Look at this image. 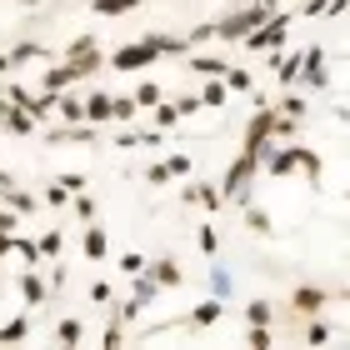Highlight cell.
Listing matches in <instances>:
<instances>
[{
	"mask_svg": "<svg viewBox=\"0 0 350 350\" xmlns=\"http://www.w3.org/2000/svg\"><path fill=\"white\" fill-rule=\"evenodd\" d=\"M185 60L190 55V40L185 36H161V30H150V36H140L131 45H120V51H110L105 55V70H116V75H140V70H150L155 60Z\"/></svg>",
	"mask_w": 350,
	"mask_h": 350,
	"instance_id": "cell-1",
	"label": "cell"
},
{
	"mask_svg": "<svg viewBox=\"0 0 350 350\" xmlns=\"http://www.w3.org/2000/svg\"><path fill=\"white\" fill-rule=\"evenodd\" d=\"M265 175H270V180H291V175H306V185H310V190H321L325 161H321V150H310V146H300V140H291V146H280V150H270V155H265Z\"/></svg>",
	"mask_w": 350,
	"mask_h": 350,
	"instance_id": "cell-2",
	"label": "cell"
},
{
	"mask_svg": "<svg viewBox=\"0 0 350 350\" xmlns=\"http://www.w3.org/2000/svg\"><path fill=\"white\" fill-rule=\"evenodd\" d=\"M270 15H275V0H250V5H241V10H230V15L215 21V40L220 45H241L256 25L270 21Z\"/></svg>",
	"mask_w": 350,
	"mask_h": 350,
	"instance_id": "cell-3",
	"label": "cell"
},
{
	"mask_svg": "<svg viewBox=\"0 0 350 350\" xmlns=\"http://www.w3.org/2000/svg\"><path fill=\"white\" fill-rule=\"evenodd\" d=\"M256 175H260V155L256 150H241V155H235V161L226 165V175H220V196H226L230 205H245L250 200V180H256Z\"/></svg>",
	"mask_w": 350,
	"mask_h": 350,
	"instance_id": "cell-4",
	"label": "cell"
},
{
	"mask_svg": "<svg viewBox=\"0 0 350 350\" xmlns=\"http://www.w3.org/2000/svg\"><path fill=\"white\" fill-rule=\"evenodd\" d=\"M270 131H275V105L260 100V105H256V116L245 120V135H241V150H256V155H260V165H265V155L275 150V135H270Z\"/></svg>",
	"mask_w": 350,
	"mask_h": 350,
	"instance_id": "cell-5",
	"label": "cell"
},
{
	"mask_svg": "<svg viewBox=\"0 0 350 350\" xmlns=\"http://www.w3.org/2000/svg\"><path fill=\"white\" fill-rule=\"evenodd\" d=\"M291 21H295V15L275 10V15H270V21H265V25H256V30H250V36H245L241 45H245L250 55H275L280 45L291 40Z\"/></svg>",
	"mask_w": 350,
	"mask_h": 350,
	"instance_id": "cell-6",
	"label": "cell"
},
{
	"mask_svg": "<svg viewBox=\"0 0 350 350\" xmlns=\"http://www.w3.org/2000/svg\"><path fill=\"white\" fill-rule=\"evenodd\" d=\"M330 300H336V291H325V285H291V310L295 315H321Z\"/></svg>",
	"mask_w": 350,
	"mask_h": 350,
	"instance_id": "cell-7",
	"label": "cell"
},
{
	"mask_svg": "<svg viewBox=\"0 0 350 350\" xmlns=\"http://www.w3.org/2000/svg\"><path fill=\"white\" fill-rule=\"evenodd\" d=\"M306 90H325V45H306V55H300V75H295Z\"/></svg>",
	"mask_w": 350,
	"mask_h": 350,
	"instance_id": "cell-8",
	"label": "cell"
},
{
	"mask_svg": "<svg viewBox=\"0 0 350 350\" xmlns=\"http://www.w3.org/2000/svg\"><path fill=\"white\" fill-rule=\"evenodd\" d=\"M0 131H10V135H21V140H30V135H36L40 131V120L36 116H30V110L25 105H0Z\"/></svg>",
	"mask_w": 350,
	"mask_h": 350,
	"instance_id": "cell-9",
	"label": "cell"
},
{
	"mask_svg": "<svg viewBox=\"0 0 350 350\" xmlns=\"http://www.w3.org/2000/svg\"><path fill=\"white\" fill-rule=\"evenodd\" d=\"M180 200H185V205H200L205 215H220V211H226V196H220V185H211V180L185 185V190H180Z\"/></svg>",
	"mask_w": 350,
	"mask_h": 350,
	"instance_id": "cell-10",
	"label": "cell"
},
{
	"mask_svg": "<svg viewBox=\"0 0 350 350\" xmlns=\"http://www.w3.org/2000/svg\"><path fill=\"white\" fill-rule=\"evenodd\" d=\"M146 275L161 285V291H180L185 285V270H180V260L175 256H161V260H146Z\"/></svg>",
	"mask_w": 350,
	"mask_h": 350,
	"instance_id": "cell-11",
	"label": "cell"
},
{
	"mask_svg": "<svg viewBox=\"0 0 350 350\" xmlns=\"http://www.w3.org/2000/svg\"><path fill=\"white\" fill-rule=\"evenodd\" d=\"M15 291H21V300H25V310H36V306H45V295H51V280L45 275H36V270H21V280H15Z\"/></svg>",
	"mask_w": 350,
	"mask_h": 350,
	"instance_id": "cell-12",
	"label": "cell"
},
{
	"mask_svg": "<svg viewBox=\"0 0 350 350\" xmlns=\"http://www.w3.org/2000/svg\"><path fill=\"white\" fill-rule=\"evenodd\" d=\"M51 146H95L100 140V125H60V131H45Z\"/></svg>",
	"mask_w": 350,
	"mask_h": 350,
	"instance_id": "cell-13",
	"label": "cell"
},
{
	"mask_svg": "<svg viewBox=\"0 0 350 350\" xmlns=\"http://www.w3.org/2000/svg\"><path fill=\"white\" fill-rule=\"evenodd\" d=\"M81 256H85L90 265H100V260L110 256V235H105L100 220H90V226H85V235H81Z\"/></svg>",
	"mask_w": 350,
	"mask_h": 350,
	"instance_id": "cell-14",
	"label": "cell"
},
{
	"mask_svg": "<svg viewBox=\"0 0 350 350\" xmlns=\"http://www.w3.org/2000/svg\"><path fill=\"white\" fill-rule=\"evenodd\" d=\"M51 60H55V51H51V45L21 40V45L10 51V70H21V66H51Z\"/></svg>",
	"mask_w": 350,
	"mask_h": 350,
	"instance_id": "cell-15",
	"label": "cell"
},
{
	"mask_svg": "<svg viewBox=\"0 0 350 350\" xmlns=\"http://www.w3.org/2000/svg\"><path fill=\"white\" fill-rule=\"evenodd\" d=\"M85 125H110V90L105 85L85 90Z\"/></svg>",
	"mask_w": 350,
	"mask_h": 350,
	"instance_id": "cell-16",
	"label": "cell"
},
{
	"mask_svg": "<svg viewBox=\"0 0 350 350\" xmlns=\"http://www.w3.org/2000/svg\"><path fill=\"white\" fill-rule=\"evenodd\" d=\"M55 116L66 120V125H85V95L60 90V95H55Z\"/></svg>",
	"mask_w": 350,
	"mask_h": 350,
	"instance_id": "cell-17",
	"label": "cell"
},
{
	"mask_svg": "<svg viewBox=\"0 0 350 350\" xmlns=\"http://www.w3.org/2000/svg\"><path fill=\"white\" fill-rule=\"evenodd\" d=\"M185 70L205 81V75H226V70H230V60H226V55H185Z\"/></svg>",
	"mask_w": 350,
	"mask_h": 350,
	"instance_id": "cell-18",
	"label": "cell"
},
{
	"mask_svg": "<svg viewBox=\"0 0 350 350\" xmlns=\"http://www.w3.org/2000/svg\"><path fill=\"white\" fill-rule=\"evenodd\" d=\"M25 340H30V310L10 315V321L0 325V345H25Z\"/></svg>",
	"mask_w": 350,
	"mask_h": 350,
	"instance_id": "cell-19",
	"label": "cell"
},
{
	"mask_svg": "<svg viewBox=\"0 0 350 350\" xmlns=\"http://www.w3.org/2000/svg\"><path fill=\"white\" fill-rule=\"evenodd\" d=\"M51 340H55V345H81V340H85V321H75V315H60Z\"/></svg>",
	"mask_w": 350,
	"mask_h": 350,
	"instance_id": "cell-20",
	"label": "cell"
},
{
	"mask_svg": "<svg viewBox=\"0 0 350 350\" xmlns=\"http://www.w3.org/2000/svg\"><path fill=\"white\" fill-rule=\"evenodd\" d=\"M0 205H10L15 215H36V211H40V200L30 196V190H21V185H10L5 196H0Z\"/></svg>",
	"mask_w": 350,
	"mask_h": 350,
	"instance_id": "cell-21",
	"label": "cell"
},
{
	"mask_svg": "<svg viewBox=\"0 0 350 350\" xmlns=\"http://www.w3.org/2000/svg\"><path fill=\"white\" fill-rule=\"evenodd\" d=\"M220 315H226V300H215V295H211V300H200V306L190 310V325H196V330H205V325H215Z\"/></svg>",
	"mask_w": 350,
	"mask_h": 350,
	"instance_id": "cell-22",
	"label": "cell"
},
{
	"mask_svg": "<svg viewBox=\"0 0 350 350\" xmlns=\"http://www.w3.org/2000/svg\"><path fill=\"white\" fill-rule=\"evenodd\" d=\"M226 100H230L226 81H220V75H205V85H200V105H205V110H220Z\"/></svg>",
	"mask_w": 350,
	"mask_h": 350,
	"instance_id": "cell-23",
	"label": "cell"
},
{
	"mask_svg": "<svg viewBox=\"0 0 350 350\" xmlns=\"http://www.w3.org/2000/svg\"><path fill=\"white\" fill-rule=\"evenodd\" d=\"M300 340H306V345H330V340H336V330H330L321 315H306V330H300Z\"/></svg>",
	"mask_w": 350,
	"mask_h": 350,
	"instance_id": "cell-24",
	"label": "cell"
},
{
	"mask_svg": "<svg viewBox=\"0 0 350 350\" xmlns=\"http://www.w3.org/2000/svg\"><path fill=\"white\" fill-rule=\"evenodd\" d=\"M70 215L81 220V226H90V220L100 215V200H95L90 190H81V196H70Z\"/></svg>",
	"mask_w": 350,
	"mask_h": 350,
	"instance_id": "cell-25",
	"label": "cell"
},
{
	"mask_svg": "<svg viewBox=\"0 0 350 350\" xmlns=\"http://www.w3.org/2000/svg\"><path fill=\"white\" fill-rule=\"evenodd\" d=\"M220 81H226V90H230V95H250V90H256V75H250L245 66H230L226 75H220Z\"/></svg>",
	"mask_w": 350,
	"mask_h": 350,
	"instance_id": "cell-26",
	"label": "cell"
},
{
	"mask_svg": "<svg viewBox=\"0 0 350 350\" xmlns=\"http://www.w3.org/2000/svg\"><path fill=\"white\" fill-rule=\"evenodd\" d=\"M135 116H140L135 95H110V125H125V120H135Z\"/></svg>",
	"mask_w": 350,
	"mask_h": 350,
	"instance_id": "cell-27",
	"label": "cell"
},
{
	"mask_svg": "<svg viewBox=\"0 0 350 350\" xmlns=\"http://www.w3.org/2000/svg\"><path fill=\"white\" fill-rule=\"evenodd\" d=\"M135 5H140V0H90V10L105 15V21H120V15H131Z\"/></svg>",
	"mask_w": 350,
	"mask_h": 350,
	"instance_id": "cell-28",
	"label": "cell"
},
{
	"mask_svg": "<svg viewBox=\"0 0 350 350\" xmlns=\"http://www.w3.org/2000/svg\"><path fill=\"white\" fill-rule=\"evenodd\" d=\"M196 245H200V256H205V260H215V256H220V230L211 226V220H205V226L196 230Z\"/></svg>",
	"mask_w": 350,
	"mask_h": 350,
	"instance_id": "cell-29",
	"label": "cell"
},
{
	"mask_svg": "<svg viewBox=\"0 0 350 350\" xmlns=\"http://www.w3.org/2000/svg\"><path fill=\"white\" fill-rule=\"evenodd\" d=\"M131 95H135V105H140V110H155V105H161V100H165V90H161V85H155V81H140V85H135Z\"/></svg>",
	"mask_w": 350,
	"mask_h": 350,
	"instance_id": "cell-30",
	"label": "cell"
},
{
	"mask_svg": "<svg viewBox=\"0 0 350 350\" xmlns=\"http://www.w3.org/2000/svg\"><path fill=\"white\" fill-rule=\"evenodd\" d=\"M150 120H155V131H175V125H180V110H175V100H161L150 110Z\"/></svg>",
	"mask_w": 350,
	"mask_h": 350,
	"instance_id": "cell-31",
	"label": "cell"
},
{
	"mask_svg": "<svg viewBox=\"0 0 350 350\" xmlns=\"http://www.w3.org/2000/svg\"><path fill=\"white\" fill-rule=\"evenodd\" d=\"M241 211H245V226H250V230H256V235H275V226H270V215L260 211V205H250V200H245V205H241Z\"/></svg>",
	"mask_w": 350,
	"mask_h": 350,
	"instance_id": "cell-32",
	"label": "cell"
},
{
	"mask_svg": "<svg viewBox=\"0 0 350 350\" xmlns=\"http://www.w3.org/2000/svg\"><path fill=\"white\" fill-rule=\"evenodd\" d=\"M211 295H215V300H230V295H235V280H230V270H226V265H215V270H211Z\"/></svg>",
	"mask_w": 350,
	"mask_h": 350,
	"instance_id": "cell-33",
	"label": "cell"
},
{
	"mask_svg": "<svg viewBox=\"0 0 350 350\" xmlns=\"http://www.w3.org/2000/svg\"><path fill=\"white\" fill-rule=\"evenodd\" d=\"M161 135L165 131H125V135H116V146H146L150 150V146H161Z\"/></svg>",
	"mask_w": 350,
	"mask_h": 350,
	"instance_id": "cell-34",
	"label": "cell"
},
{
	"mask_svg": "<svg viewBox=\"0 0 350 350\" xmlns=\"http://www.w3.org/2000/svg\"><path fill=\"white\" fill-rule=\"evenodd\" d=\"M245 321H250V325H270V321H275V310H270V300H265V295L245 306Z\"/></svg>",
	"mask_w": 350,
	"mask_h": 350,
	"instance_id": "cell-35",
	"label": "cell"
},
{
	"mask_svg": "<svg viewBox=\"0 0 350 350\" xmlns=\"http://www.w3.org/2000/svg\"><path fill=\"white\" fill-rule=\"evenodd\" d=\"M165 170H170V180H185V175L196 170V161H190L185 150H175V155H165Z\"/></svg>",
	"mask_w": 350,
	"mask_h": 350,
	"instance_id": "cell-36",
	"label": "cell"
},
{
	"mask_svg": "<svg viewBox=\"0 0 350 350\" xmlns=\"http://www.w3.org/2000/svg\"><path fill=\"white\" fill-rule=\"evenodd\" d=\"M90 51H100V40L85 30V36H75V40L66 45V60H81V55H90Z\"/></svg>",
	"mask_w": 350,
	"mask_h": 350,
	"instance_id": "cell-37",
	"label": "cell"
},
{
	"mask_svg": "<svg viewBox=\"0 0 350 350\" xmlns=\"http://www.w3.org/2000/svg\"><path fill=\"white\" fill-rule=\"evenodd\" d=\"M245 345L250 350H270V345H275V330H270V325H250L245 330Z\"/></svg>",
	"mask_w": 350,
	"mask_h": 350,
	"instance_id": "cell-38",
	"label": "cell"
},
{
	"mask_svg": "<svg viewBox=\"0 0 350 350\" xmlns=\"http://www.w3.org/2000/svg\"><path fill=\"white\" fill-rule=\"evenodd\" d=\"M36 245H40V256H51V260H55L60 250H66V230H45Z\"/></svg>",
	"mask_w": 350,
	"mask_h": 350,
	"instance_id": "cell-39",
	"label": "cell"
},
{
	"mask_svg": "<svg viewBox=\"0 0 350 350\" xmlns=\"http://www.w3.org/2000/svg\"><path fill=\"white\" fill-rule=\"evenodd\" d=\"M275 110H280V116L306 120V95H295V90H291V95H280V105H275Z\"/></svg>",
	"mask_w": 350,
	"mask_h": 350,
	"instance_id": "cell-40",
	"label": "cell"
},
{
	"mask_svg": "<svg viewBox=\"0 0 350 350\" xmlns=\"http://www.w3.org/2000/svg\"><path fill=\"white\" fill-rule=\"evenodd\" d=\"M270 135H275V140H295V135H300V120H295V116H280V110H275V131H270Z\"/></svg>",
	"mask_w": 350,
	"mask_h": 350,
	"instance_id": "cell-41",
	"label": "cell"
},
{
	"mask_svg": "<svg viewBox=\"0 0 350 350\" xmlns=\"http://www.w3.org/2000/svg\"><path fill=\"white\" fill-rule=\"evenodd\" d=\"M40 205H51V211H66V205H70V190L60 185V180H55V185H45V200H40Z\"/></svg>",
	"mask_w": 350,
	"mask_h": 350,
	"instance_id": "cell-42",
	"label": "cell"
},
{
	"mask_svg": "<svg viewBox=\"0 0 350 350\" xmlns=\"http://www.w3.org/2000/svg\"><path fill=\"white\" fill-rule=\"evenodd\" d=\"M125 340H131V336H125V321H116V325H110L105 336H100V350H120Z\"/></svg>",
	"mask_w": 350,
	"mask_h": 350,
	"instance_id": "cell-43",
	"label": "cell"
},
{
	"mask_svg": "<svg viewBox=\"0 0 350 350\" xmlns=\"http://www.w3.org/2000/svg\"><path fill=\"white\" fill-rule=\"evenodd\" d=\"M15 256H21L25 265H36V260H40V245H36V241H25V235H15Z\"/></svg>",
	"mask_w": 350,
	"mask_h": 350,
	"instance_id": "cell-44",
	"label": "cell"
},
{
	"mask_svg": "<svg viewBox=\"0 0 350 350\" xmlns=\"http://www.w3.org/2000/svg\"><path fill=\"white\" fill-rule=\"evenodd\" d=\"M85 295H90V306H110V295H116V285H105V280H95V285H90V291H85Z\"/></svg>",
	"mask_w": 350,
	"mask_h": 350,
	"instance_id": "cell-45",
	"label": "cell"
},
{
	"mask_svg": "<svg viewBox=\"0 0 350 350\" xmlns=\"http://www.w3.org/2000/svg\"><path fill=\"white\" fill-rule=\"evenodd\" d=\"M185 40H190V45H205V40H215V21H205V25H196V30H185Z\"/></svg>",
	"mask_w": 350,
	"mask_h": 350,
	"instance_id": "cell-46",
	"label": "cell"
},
{
	"mask_svg": "<svg viewBox=\"0 0 350 350\" xmlns=\"http://www.w3.org/2000/svg\"><path fill=\"white\" fill-rule=\"evenodd\" d=\"M175 110H180V120H185V116H196V110H205V105H200V90H196V95L185 90L180 100H175Z\"/></svg>",
	"mask_w": 350,
	"mask_h": 350,
	"instance_id": "cell-47",
	"label": "cell"
},
{
	"mask_svg": "<svg viewBox=\"0 0 350 350\" xmlns=\"http://www.w3.org/2000/svg\"><path fill=\"white\" fill-rule=\"evenodd\" d=\"M120 270H125V275H135V270H146V256H140V250H125V256H120Z\"/></svg>",
	"mask_w": 350,
	"mask_h": 350,
	"instance_id": "cell-48",
	"label": "cell"
},
{
	"mask_svg": "<svg viewBox=\"0 0 350 350\" xmlns=\"http://www.w3.org/2000/svg\"><path fill=\"white\" fill-rule=\"evenodd\" d=\"M146 185H170V170H165V161H161V165H146Z\"/></svg>",
	"mask_w": 350,
	"mask_h": 350,
	"instance_id": "cell-49",
	"label": "cell"
},
{
	"mask_svg": "<svg viewBox=\"0 0 350 350\" xmlns=\"http://www.w3.org/2000/svg\"><path fill=\"white\" fill-rule=\"evenodd\" d=\"M25 95H30V85H5V100L10 105H25Z\"/></svg>",
	"mask_w": 350,
	"mask_h": 350,
	"instance_id": "cell-50",
	"label": "cell"
},
{
	"mask_svg": "<svg viewBox=\"0 0 350 350\" xmlns=\"http://www.w3.org/2000/svg\"><path fill=\"white\" fill-rule=\"evenodd\" d=\"M60 185H66L70 196H81V190H85V175H60Z\"/></svg>",
	"mask_w": 350,
	"mask_h": 350,
	"instance_id": "cell-51",
	"label": "cell"
},
{
	"mask_svg": "<svg viewBox=\"0 0 350 350\" xmlns=\"http://www.w3.org/2000/svg\"><path fill=\"white\" fill-rule=\"evenodd\" d=\"M5 256H15V235H10V230H0V260H5Z\"/></svg>",
	"mask_w": 350,
	"mask_h": 350,
	"instance_id": "cell-52",
	"label": "cell"
},
{
	"mask_svg": "<svg viewBox=\"0 0 350 350\" xmlns=\"http://www.w3.org/2000/svg\"><path fill=\"white\" fill-rule=\"evenodd\" d=\"M10 185H15V180H10V175H5V170H0V196H5V190H10Z\"/></svg>",
	"mask_w": 350,
	"mask_h": 350,
	"instance_id": "cell-53",
	"label": "cell"
},
{
	"mask_svg": "<svg viewBox=\"0 0 350 350\" xmlns=\"http://www.w3.org/2000/svg\"><path fill=\"white\" fill-rule=\"evenodd\" d=\"M10 70V51H0V75H5Z\"/></svg>",
	"mask_w": 350,
	"mask_h": 350,
	"instance_id": "cell-54",
	"label": "cell"
},
{
	"mask_svg": "<svg viewBox=\"0 0 350 350\" xmlns=\"http://www.w3.org/2000/svg\"><path fill=\"white\" fill-rule=\"evenodd\" d=\"M345 150H350V125H345Z\"/></svg>",
	"mask_w": 350,
	"mask_h": 350,
	"instance_id": "cell-55",
	"label": "cell"
},
{
	"mask_svg": "<svg viewBox=\"0 0 350 350\" xmlns=\"http://www.w3.org/2000/svg\"><path fill=\"white\" fill-rule=\"evenodd\" d=\"M345 200H350V190H345Z\"/></svg>",
	"mask_w": 350,
	"mask_h": 350,
	"instance_id": "cell-56",
	"label": "cell"
}]
</instances>
